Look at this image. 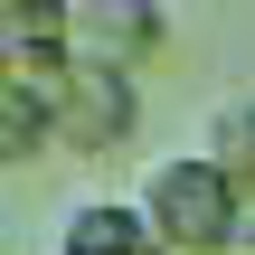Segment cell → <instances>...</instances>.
<instances>
[{
    "label": "cell",
    "instance_id": "6da1fadb",
    "mask_svg": "<svg viewBox=\"0 0 255 255\" xmlns=\"http://www.w3.org/2000/svg\"><path fill=\"white\" fill-rule=\"evenodd\" d=\"M246 180L218 151H170L142 170V208L170 237V255H246Z\"/></svg>",
    "mask_w": 255,
    "mask_h": 255
},
{
    "label": "cell",
    "instance_id": "7a4b0ae2",
    "mask_svg": "<svg viewBox=\"0 0 255 255\" xmlns=\"http://www.w3.org/2000/svg\"><path fill=\"white\" fill-rule=\"evenodd\" d=\"M132 132H142V76L76 57V76L57 85V151H66V161H104V151H123Z\"/></svg>",
    "mask_w": 255,
    "mask_h": 255
},
{
    "label": "cell",
    "instance_id": "3957f363",
    "mask_svg": "<svg viewBox=\"0 0 255 255\" xmlns=\"http://www.w3.org/2000/svg\"><path fill=\"white\" fill-rule=\"evenodd\" d=\"M76 57L142 76V66L170 57V9H161V0H85V9H76Z\"/></svg>",
    "mask_w": 255,
    "mask_h": 255
},
{
    "label": "cell",
    "instance_id": "277c9868",
    "mask_svg": "<svg viewBox=\"0 0 255 255\" xmlns=\"http://www.w3.org/2000/svg\"><path fill=\"white\" fill-rule=\"evenodd\" d=\"M57 255H170V237L151 227L142 199H76L57 227Z\"/></svg>",
    "mask_w": 255,
    "mask_h": 255
},
{
    "label": "cell",
    "instance_id": "5b68a950",
    "mask_svg": "<svg viewBox=\"0 0 255 255\" xmlns=\"http://www.w3.org/2000/svg\"><path fill=\"white\" fill-rule=\"evenodd\" d=\"M47 151H57V104H38L19 76H0V161L28 170V161H47Z\"/></svg>",
    "mask_w": 255,
    "mask_h": 255
},
{
    "label": "cell",
    "instance_id": "8992f818",
    "mask_svg": "<svg viewBox=\"0 0 255 255\" xmlns=\"http://www.w3.org/2000/svg\"><path fill=\"white\" fill-rule=\"evenodd\" d=\"M76 9L85 0H0V38L19 47H76Z\"/></svg>",
    "mask_w": 255,
    "mask_h": 255
},
{
    "label": "cell",
    "instance_id": "52a82bcc",
    "mask_svg": "<svg viewBox=\"0 0 255 255\" xmlns=\"http://www.w3.org/2000/svg\"><path fill=\"white\" fill-rule=\"evenodd\" d=\"M208 151H218V161H227V170L255 189V95H246V104H218V123H208Z\"/></svg>",
    "mask_w": 255,
    "mask_h": 255
},
{
    "label": "cell",
    "instance_id": "ba28073f",
    "mask_svg": "<svg viewBox=\"0 0 255 255\" xmlns=\"http://www.w3.org/2000/svg\"><path fill=\"white\" fill-rule=\"evenodd\" d=\"M246 255H255V199H246Z\"/></svg>",
    "mask_w": 255,
    "mask_h": 255
}]
</instances>
